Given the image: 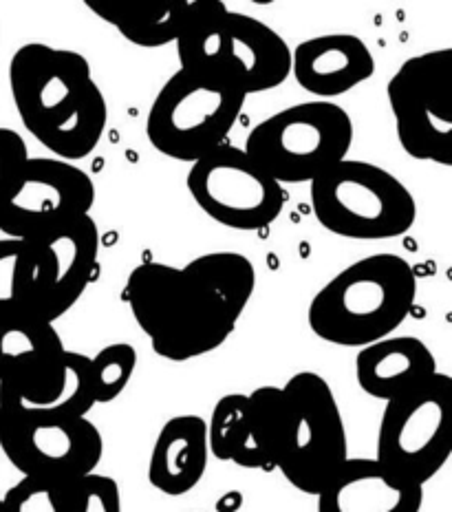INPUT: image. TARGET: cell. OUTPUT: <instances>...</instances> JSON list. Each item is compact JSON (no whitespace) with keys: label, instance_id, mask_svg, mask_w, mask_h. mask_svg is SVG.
<instances>
[{"label":"cell","instance_id":"1f68e13d","mask_svg":"<svg viewBox=\"0 0 452 512\" xmlns=\"http://www.w3.org/2000/svg\"><path fill=\"white\" fill-rule=\"evenodd\" d=\"M0 512H3V501H0Z\"/></svg>","mask_w":452,"mask_h":512},{"label":"cell","instance_id":"3957f363","mask_svg":"<svg viewBox=\"0 0 452 512\" xmlns=\"http://www.w3.org/2000/svg\"><path fill=\"white\" fill-rule=\"evenodd\" d=\"M181 69L234 84L243 95L281 87L292 49L263 20L230 12L221 0H195L177 40Z\"/></svg>","mask_w":452,"mask_h":512},{"label":"cell","instance_id":"7402d4cb","mask_svg":"<svg viewBox=\"0 0 452 512\" xmlns=\"http://www.w3.org/2000/svg\"><path fill=\"white\" fill-rule=\"evenodd\" d=\"M181 270L225 316L239 323L256 287L254 265L247 256L239 252H210L197 256Z\"/></svg>","mask_w":452,"mask_h":512},{"label":"cell","instance_id":"ac0fdd59","mask_svg":"<svg viewBox=\"0 0 452 512\" xmlns=\"http://www.w3.org/2000/svg\"><path fill=\"white\" fill-rule=\"evenodd\" d=\"M437 373V360L422 340L413 336L384 338L362 347L355 358V378L367 396L391 402L413 391Z\"/></svg>","mask_w":452,"mask_h":512},{"label":"cell","instance_id":"5bb4252c","mask_svg":"<svg viewBox=\"0 0 452 512\" xmlns=\"http://www.w3.org/2000/svg\"><path fill=\"white\" fill-rule=\"evenodd\" d=\"M25 241L31 256L27 309L56 323L80 301L98 268V226L86 215Z\"/></svg>","mask_w":452,"mask_h":512},{"label":"cell","instance_id":"f546056e","mask_svg":"<svg viewBox=\"0 0 452 512\" xmlns=\"http://www.w3.org/2000/svg\"><path fill=\"white\" fill-rule=\"evenodd\" d=\"M16 378L5 367H0V431L16 418V413L23 409Z\"/></svg>","mask_w":452,"mask_h":512},{"label":"cell","instance_id":"83f0119b","mask_svg":"<svg viewBox=\"0 0 452 512\" xmlns=\"http://www.w3.org/2000/svg\"><path fill=\"white\" fill-rule=\"evenodd\" d=\"M0 501L3 512H62V486L23 477Z\"/></svg>","mask_w":452,"mask_h":512},{"label":"cell","instance_id":"4dcf8cb0","mask_svg":"<svg viewBox=\"0 0 452 512\" xmlns=\"http://www.w3.org/2000/svg\"><path fill=\"white\" fill-rule=\"evenodd\" d=\"M243 504V497L239 493H228L219 501V512H236Z\"/></svg>","mask_w":452,"mask_h":512},{"label":"cell","instance_id":"7c38bea8","mask_svg":"<svg viewBox=\"0 0 452 512\" xmlns=\"http://www.w3.org/2000/svg\"><path fill=\"white\" fill-rule=\"evenodd\" d=\"M188 190L210 219L234 230H263L285 208L283 184L243 148L221 144L192 164Z\"/></svg>","mask_w":452,"mask_h":512},{"label":"cell","instance_id":"8992f818","mask_svg":"<svg viewBox=\"0 0 452 512\" xmlns=\"http://www.w3.org/2000/svg\"><path fill=\"white\" fill-rule=\"evenodd\" d=\"M234 84L206 73L179 69L159 89L148 111L146 135L155 151L195 164L225 144L245 106Z\"/></svg>","mask_w":452,"mask_h":512},{"label":"cell","instance_id":"d6986e66","mask_svg":"<svg viewBox=\"0 0 452 512\" xmlns=\"http://www.w3.org/2000/svg\"><path fill=\"white\" fill-rule=\"evenodd\" d=\"M208 457L206 420L199 415H177L157 435L148 462V482L164 495H186L206 475Z\"/></svg>","mask_w":452,"mask_h":512},{"label":"cell","instance_id":"6da1fadb","mask_svg":"<svg viewBox=\"0 0 452 512\" xmlns=\"http://www.w3.org/2000/svg\"><path fill=\"white\" fill-rule=\"evenodd\" d=\"M9 89L29 135L58 159H84L102 142L109 106L82 53L29 42L9 62Z\"/></svg>","mask_w":452,"mask_h":512},{"label":"cell","instance_id":"2e32d148","mask_svg":"<svg viewBox=\"0 0 452 512\" xmlns=\"http://www.w3.org/2000/svg\"><path fill=\"white\" fill-rule=\"evenodd\" d=\"M316 497L318 512H422L424 486L375 457H349Z\"/></svg>","mask_w":452,"mask_h":512},{"label":"cell","instance_id":"44dd1931","mask_svg":"<svg viewBox=\"0 0 452 512\" xmlns=\"http://www.w3.org/2000/svg\"><path fill=\"white\" fill-rule=\"evenodd\" d=\"M283 444V389L258 387L247 396V411L241 440L232 462L241 468L278 471Z\"/></svg>","mask_w":452,"mask_h":512},{"label":"cell","instance_id":"277c9868","mask_svg":"<svg viewBox=\"0 0 452 512\" xmlns=\"http://www.w3.org/2000/svg\"><path fill=\"white\" fill-rule=\"evenodd\" d=\"M124 298L155 354L170 362H186L219 349L236 323L225 316L181 268L142 263L131 272Z\"/></svg>","mask_w":452,"mask_h":512},{"label":"cell","instance_id":"4316f807","mask_svg":"<svg viewBox=\"0 0 452 512\" xmlns=\"http://www.w3.org/2000/svg\"><path fill=\"white\" fill-rule=\"evenodd\" d=\"M62 512H122V495L115 479L91 473L62 486Z\"/></svg>","mask_w":452,"mask_h":512},{"label":"cell","instance_id":"cb8c5ba5","mask_svg":"<svg viewBox=\"0 0 452 512\" xmlns=\"http://www.w3.org/2000/svg\"><path fill=\"white\" fill-rule=\"evenodd\" d=\"M31 281L29 245L23 239H0V312L27 309Z\"/></svg>","mask_w":452,"mask_h":512},{"label":"cell","instance_id":"5b68a950","mask_svg":"<svg viewBox=\"0 0 452 512\" xmlns=\"http://www.w3.org/2000/svg\"><path fill=\"white\" fill-rule=\"evenodd\" d=\"M311 208L322 228L355 241L397 239L417 219L411 190L360 159H342L311 181Z\"/></svg>","mask_w":452,"mask_h":512},{"label":"cell","instance_id":"30bf717a","mask_svg":"<svg viewBox=\"0 0 452 512\" xmlns=\"http://www.w3.org/2000/svg\"><path fill=\"white\" fill-rule=\"evenodd\" d=\"M0 448L23 477L67 486L95 473L104 440L91 420L23 407L0 431Z\"/></svg>","mask_w":452,"mask_h":512},{"label":"cell","instance_id":"ffe728a7","mask_svg":"<svg viewBox=\"0 0 452 512\" xmlns=\"http://www.w3.org/2000/svg\"><path fill=\"white\" fill-rule=\"evenodd\" d=\"M95 16L113 25L135 47L177 45L190 7L188 0H86Z\"/></svg>","mask_w":452,"mask_h":512},{"label":"cell","instance_id":"52a82bcc","mask_svg":"<svg viewBox=\"0 0 452 512\" xmlns=\"http://www.w3.org/2000/svg\"><path fill=\"white\" fill-rule=\"evenodd\" d=\"M351 144V115L338 104L314 100L269 115L252 128L243 151L278 184H311L347 159Z\"/></svg>","mask_w":452,"mask_h":512},{"label":"cell","instance_id":"7a4b0ae2","mask_svg":"<svg viewBox=\"0 0 452 512\" xmlns=\"http://www.w3.org/2000/svg\"><path fill=\"white\" fill-rule=\"evenodd\" d=\"M417 276L397 254H373L322 285L309 305L311 332L338 347L389 338L415 307Z\"/></svg>","mask_w":452,"mask_h":512},{"label":"cell","instance_id":"9a60e30c","mask_svg":"<svg viewBox=\"0 0 452 512\" xmlns=\"http://www.w3.org/2000/svg\"><path fill=\"white\" fill-rule=\"evenodd\" d=\"M64 345L49 320L29 309L0 312V367L16 378L25 407L47 409L64 376Z\"/></svg>","mask_w":452,"mask_h":512},{"label":"cell","instance_id":"4fadbf2b","mask_svg":"<svg viewBox=\"0 0 452 512\" xmlns=\"http://www.w3.org/2000/svg\"><path fill=\"white\" fill-rule=\"evenodd\" d=\"M95 201L93 179L71 162L29 157L0 192V234L31 239L60 223L86 217Z\"/></svg>","mask_w":452,"mask_h":512},{"label":"cell","instance_id":"9c48e42d","mask_svg":"<svg viewBox=\"0 0 452 512\" xmlns=\"http://www.w3.org/2000/svg\"><path fill=\"white\" fill-rule=\"evenodd\" d=\"M452 455V378L435 373L404 396L386 402L378 457L393 473L424 486Z\"/></svg>","mask_w":452,"mask_h":512},{"label":"cell","instance_id":"f1b7e54d","mask_svg":"<svg viewBox=\"0 0 452 512\" xmlns=\"http://www.w3.org/2000/svg\"><path fill=\"white\" fill-rule=\"evenodd\" d=\"M29 159V151L23 137L12 128L0 126V192L5 190L9 179Z\"/></svg>","mask_w":452,"mask_h":512},{"label":"cell","instance_id":"ba28073f","mask_svg":"<svg viewBox=\"0 0 452 512\" xmlns=\"http://www.w3.org/2000/svg\"><path fill=\"white\" fill-rule=\"evenodd\" d=\"M283 389V444L278 471L296 490L318 495L349 460L347 429L329 382L300 371Z\"/></svg>","mask_w":452,"mask_h":512},{"label":"cell","instance_id":"8fae6325","mask_svg":"<svg viewBox=\"0 0 452 512\" xmlns=\"http://www.w3.org/2000/svg\"><path fill=\"white\" fill-rule=\"evenodd\" d=\"M389 104L408 155L452 164V49L408 58L389 82Z\"/></svg>","mask_w":452,"mask_h":512},{"label":"cell","instance_id":"603a6c76","mask_svg":"<svg viewBox=\"0 0 452 512\" xmlns=\"http://www.w3.org/2000/svg\"><path fill=\"white\" fill-rule=\"evenodd\" d=\"M98 404L95 396V376L91 358L78 351H64V376L58 398L45 411L86 418L89 411Z\"/></svg>","mask_w":452,"mask_h":512},{"label":"cell","instance_id":"484cf974","mask_svg":"<svg viewBox=\"0 0 452 512\" xmlns=\"http://www.w3.org/2000/svg\"><path fill=\"white\" fill-rule=\"evenodd\" d=\"M247 411V396L230 393L214 404L208 424V451L221 462H232L236 444L241 440Z\"/></svg>","mask_w":452,"mask_h":512},{"label":"cell","instance_id":"d4e9b609","mask_svg":"<svg viewBox=\"0 0 452 512\" xmlns=\"http://www.w3.org/2000/svg\"><path fill=\"white\" fill-rule=\"evenodd\" d=\"M98 404H109L124 393L137 367V351L128 343H115L100 349L91 358Z\"/></svg>","mask_w":452,"mask_h":512},{"label":"cell","instance_id":"e0dca14e","mask_svg":"<svg viewBox=\"0 0 452 512\" xmlns=\"http://www.w3.org/2000/svg\"><path fill=\"white\" fill-rule=\"evenodd\" d=\"M375 58L367 42L351 34H327L303 40L292 51V73L307 93L329 102L367 82Z\"/></svg>","mask_w":452,"mask_h":512}]
</instances>
